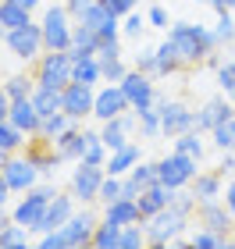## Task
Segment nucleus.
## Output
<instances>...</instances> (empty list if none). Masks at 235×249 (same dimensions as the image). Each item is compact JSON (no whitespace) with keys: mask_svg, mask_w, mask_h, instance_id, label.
I'll list each match as a JSON object with an SVG mask.
<instances>
[{"mask_svg":"<svg viewBox=\"0 0 235 249\" xmlns=\"http://www.w3.org/2000/svg\"><path fill=\"white\" fill-rule=\"evenodd\" d=\"M167 39L175 43V50H178V57H182L185 68L207 61L210 53L221 47L217 36H214V29L196 25V21H171V25H167Z\"/></svg>","mask_w":235,"mask_h":249,"instance_id":"1","label":"nucleus"},{"mask_svg":"<svg viewBox=\"0 0 235 249\" xmlns=\"http://www.w3.org/2000/svg\"><path fill=\"white\" fill-rule=\"evenodd\" d=\"M143 228H146V246H171L178 235H185V228H189V213L178 210L175 203H167L164 210H157L153 217L143 221Z\"/></svg>","mask_w":235,"mask_h":249,"instance_id":"2","label":"nucleus"},{"mask_svg":"<svg viewBox=\"0 0 235 249\" xmlns=\"http://www.w3.org/2000/svg\"><path fill=\"white\" fill-rule=\"evenodd\" d=\"M39 29H43L47 50H68L72 47V32H75V18L68 15L64 4H47L43 15H39Z\"/></svg>","mask_w":235,"mask_h":249,"instance_id":"3","label":"nucleus"},{"mask_svg":"<svg viewBox=\"0 0 235 249\" xmlns=\"http://www.w3.org/2000/svg\"><path fill=\"white\" fill-rule=\"evenodd\" d=\"M54 196H57V189H54L50 182H39L36 189H29L25 196H21L15 207H11V221H18V224H25L29 231H36Z\"/></svg>","mask_w":235,"mask_h":249,"instance_id":"4","label":"nucleus"},{"mask_svg":"<svg viewBox=\"0 0 235 249\" xmlns=\"http://www.w3.org/2000/svg\"><path fill=\"white\" fill-rule=\"evenodd\" d=\"M72 53L68 50H43L36 57V86L64 89L72 82Z\"/></svg>","mask_w":235,"mask_h":249,"instance_id":"5","label":"nucleus"},{"mask_svg":"<svg viewBox=\"0 0 235 249\" xmlns=\"http://www.w3.org/2000/svg\"><path fill=\"white\" fill-rule=\"evenodd\" d=\"M4 47L15 53L18 61H36L43 50H47V43H43V29H39V21H29V25H21V29H7V36H4Z\"/></svg>","mask_w":235,"mask_h":249,"instance_id":"6","label":"nucleus"},{"mask_svg":"<svg viewBox=\"0 0 235 249\" xmlns=\"http://www.w3.org/2000/svg\"><path fill=\"white\" fill-rule=\"evenodd\" d=\"M196 164H199L196 157H185V153L171 150L164 160H157V178H161L167 189H185V185H193V178L199 175Z\"/></svg>","mask_w":235,"mask_h":249,"instance_id":"7","label":"nucleus"},{"mask_svg":"<svg viewBox=\"0 0 235 249\" xmlns=\"http://www.w3.org/2000/svg\"><path fill=\"white\" fill-rule=\"evenodd\" d=\"M107 178V167L104 164H89V160H78V167L72 171V196L78 203H93L100 199V185Z\"/></svg>","mask_w":235,"mask_h":249,"instance_id":"8","label":"nucleus"},{"mask_svg":"<svg viewBox=\"0 0 235 249\" xmlns=\"http://www.w3.org/2000/svg\"><path fill=\"white\" fill-rule=\"evenodd\" d=\"M0 171H4L11 192H29V189H36V185H39V178H43V171L36 167V160H32L29 153H25V157L11 153V160L0 167Z\"/></svg>","mask_w":235,"mask_h":249,"instance_id":"9","label":"nucleus"},{"mask_svg":"<svg viewBox=\"0 0 235 249\" xmlns=\"http://www.w3.org/2000/svg\"><path fill=\"white\" fill-rule=\"evenodd\" d=\"M125 110H132V104H128L121 82H104V86H96V104H93V118H96V121L121 118Z\"/></svg>","mask_w":235,"mask_h":249,"instance_id":"10","label":"nucleus"},{"mask_svg":"<svg viewBox=\"0 0 235 249\" xmlns=\"http://www.w3.org/2000/svg\"><path fill=\"white\" fill-rule=\"evenodd\" d=\"M157 107H161V135H167V139L196 128V110H189L185 104H178V100H157Z\"/></svg>","mask_w":235,"mask_h":249,"instance_id":"11","label":"nucleus"},{"mask_svg":"<svg viewBox=\"0 0 235 249\" xmlns=\"http://www.w3.org/2000/svg\"><path fill=\"white\" fill-rule=\"evenodd\" d=\"M121 89H125L132 110H143V107H153L157 104V89H153V75L139 71V68H128V75L121 78Z\"/></svg>","mask_w":235,"mask_h":249,"instance_id":"12","label":"nucleus"},{"mask_svg":"<svg viewBox=\"0 0 235 249\" xmlns=\"http://www.w3.org/2000/svg\"><path fill=\"white\" fill-rule=\"evenodd\" d=\"M75 21L89 25V29H93L96 36H100V43H107V39H121V18L104 4V0H100V4H93L82 18H75Z\"/></svg>","mask_w":235,"mask_h":249,"instance_id":"13","label":"nucleus"},{"mask_svg":"<svg viewBox=\"0 0 235 249\" xmlns=\"http://www.w3.org/2000/svg\"><path fill=\"white\" fill-rule=\"evenodd\" d=\"M96 213L93 210H78V213H72L68 221L61 224V235H64V246L68 249H75V246H93V231H96Z\"/></svg>","mask_w":235,"mask_h":249,"instance_id":"14","label":"nucleus"},{"mask_svg":"<svg viewBox=\"0 0 235 249\" xmlns=\"http://www.w3.org/2000/svg\"><path fill=\"white\" fill-rule=\"evenodd\" d=\"M196 224L228 239L232 228H235V217H232V210L225 207V199H210V203H199V207H196Z\"/></svg>","mask_w":235,"mask_h":249,"instance_id":"15","label":"nucleus"},{"mask_svg":"<svg viewBox=\"0 0 235 249\" xmlns=\"http://www.w3.org/2000/svg\"><path fill=\"white\" fill-rule=\"evenodd\" d=\"M93 104H96V86H82V82H68L64 86V114L82 121L93 118Z\"/></svg>","mask_w":235,"mask_h":249,"instance_id":"16","label":"nucleus"},{"mask_svg":"<svg viewBox=\"0 0 235 249\" xmlns=\"http://www.w3.org/2000/svg\"><path fill=\"white\" fill-rule=\"evenodd\" d=\"M235 114V104L228 96H214V100H207L203 107L196 110V132H214L221 121H228Z\"/></svg>","mask_w":235,"mask_h":249,"instance_id":"17","label":"nucleus"},{"mask_svg":"<svg viewBox=\"0 0 235 249\" xmlns=\"http://www.w3.org/2000/svg\"><path fill=\"white\" fill-rule=\"evenodd\" d=\"M72 213H75V196H72V192H68V196L57 192V196L50 199V207H47V213H43V221H39L36 231H39V235H43V231H57L61 224L72 217Z\"/></svg>","mask_w":235,"mask_h":249,"instance_id":"18","label":"nucleus"},{"mask_svg":"<svg viewBox=\"0 0 235 249\" xmlns=\"http://www.w3.org/2000/svg\"><path fill=\"white\" fill-rule=\"evenodd\" d=\"M7 121L11 124H18L21 132L29 135H36L39 132V121H43V114L36 110V104H32V96H25V100H11V114H7Z\"/></svg>","mask_w":235,"mask_h":249,"instance_id":"19","label":"nucleus"},{"mask_svg":"<svg viewBox=\"0 0 235 249\" xmlns=\"http://www.w3.org/2000/svg\"><path fill=\"white\" fill-rule=\"evenodd\" d=\"M32 160H36V167L43 171V178H50L54 171H57V164H64V157L54 150V142L50 139H43V135H32V146L25 150Z\"/></svg>","mask_w":235,"mask_h":249,"instance_id":"20","label":"nucleus"},{"mask_svg":"<svg viewBox=\"0 0 235 249\" xmlns=\"http://www.w3.org/2000/svg\"><path fill=\"white\" fill-rule=\"evenodd\" d=\"M54 150H57L64 160H82V153H86V128H82V121H75L68 132H61L57 139H54Z\"/></svg>","mask_w":235,"mask_h":249,"instance_id":"21","label":"nucleus"},{"mask_svg":"<svg viewBox=\"0 0 235 249\" xmlns=\"http://www.w3.org/2000/svg\"><path fill=\"white\" fill-rule=\"evenodd\" d=\"M171 196H175V189H167L164 182H153L146 189H139V213H143V221L153 217L157 210H164L167 203H171Z\"/></svg>","mask_w":235,"mask_h":249,"instance_id":"22","label":"nucleus"},{"mask_svg":"<svg viewBox=\"0 0 235 249\" xmlns=\"http://www.w3.org/2000/svg\"><path fill=\"white\" fill-rule=\"evenodd\" d=\"M139 142H125V146H121V150H110V157H107V175H121V178H125L128 171H132V167H136L139 164Z\"/></svg>","mask_w":235,"mask_h":249,"instance_id":"23","label":"nucleus"},{"mask_svg":"<svg viewBox=\"0 0 235 249\" xmlns=\"http://www.w3.org/2000/svg\"><path fill=\"white\" fill-rule=\"evenodd\" d=\"M100 50V36L89 25H82V21H75V32H72V47H68V53H72V61H78V57H89V53H96Z\"/></svg>","mask_w":235,"mask_h":249,"instance_id":"24","label":"nucleus"},{"mask_svg":"<svg viewBox=\"0 0 235 249\" xmlns=\"http://www.w3.org/2000/svg\"><path fill=\"white\" fill-rule=\"evenodd\" d=\"M104 221H114V224H136L143 221V213H139V199H114V203H107L104 207Z\"/></svg>","mask_w":235,"mask_h":249,"instance_id":"25","label":"nucleus"},{"mask_svg":"<svg viewBox=\"0 0 235 249\" xmlns=\"http://www.w3.org/2000/svg\"><path fill=\"white\" fill-rule=\"evenodd\" d=\"M189 189L196 192L199 203H210V199H221V196H225V189H221V171H199Z\"/></svg>","mask_w":235,"mask_h":249,"instance_id":"26","label":"nucleus"},{"mask_svg":"<svg viewBox=\"0 0 235 249\" xmlns=\"http://www.w3.org/2000/svg\"><path fill=\"white\" fill-rule=\"evenodd\" d=\"M72 82H82V86H100L104 82V68H100V57L89 53V57H78L72 64Z\"/></svg>","mask_w":235,"mask_h":249,"instance_id":"27","label":"nucleus"},{"mask_svg":"<svg viewBox=\"0 0 235 249\" xmlns=\"http://www.w3.org/2000/svg\"><path fill=\"white\" fill-rule=\"evenodd\" d=\"M100 139L107 142V150H121L125 142H132V132H128V124H125V114L110 118V121H100Z\"/></svg>","mask_w":235,"mask_h":249,"instance_id":"28","label":"nucleus"},{"mask_svg":"<svg viewBox=\"0 0 235 249\" xmlns=\"http://www.w3.org/2000/svg\"><path fill=\"white\" fill-rule=\"evenodd\" d=\"M32 104H36V110H39L43 118H47V114H57V110H64V89L36 86V89H32Z\"/></svg>","mask_w":235,"mask_h":249,"instance_id":"29","label":"nucleus"},{"mask_svg":"<svg viewBox=\"0 0 235 249\" xmlns=\"http://www.w3.org/2000/svg\"><path fill=\"white\" fill-rule=\"evenodd\" d=\"M182 57H178V50H175V43L171 39H164L161 47H157V75H175V71H182Z\"/></svg>","mask_w":235,"mask_h":249,"instance_id":"30","label":"nucleus"},{"mask_svg":"<svg viewBox=\"0 0 235 249\" xmlns=\"http://www.w3.org/2000/svg\"><path fill=\"white\" fill-rule=\"evenodd\" d=\"M29 21H32V11L18 7L15 0H0V25L4 29H21V25H29Z\"/></svg>","mask_w":235,"mask_h":249,"instance_id":"31","label":"nucleus"},{"mask_svg":"<svg viewBox=\"0 0 235 249\" xmlns=\"http://www.w3.org/2000/svg\"><path fill=\"white\" fill-rule=\"evenodd\" d=\"M72 124H75V118H68L64 110H57V114H47V118L39 121V132H36V135H43V139H50V142H54L61 132H68Z\"/></svg>","mask_w":235,"mask_h":249,"instance_id":"32","label":"nucleus"},{"mask_svg":"<svg viewBox=\"0 0 235 249\" xmlns=\"http://www.w3.org/2000/svg\"><path fill=\"white\" fill-rule=\"evenodd\" d=\"M21 246H29V228L18 221L4 224L0 228V249H21Z\"/></svg>","mask_w":235,"mask_h":249,"instance_id":"33","label":"nucleus"},{"mask_svg":"<svg viewBox=\"0 0 235 249\" xmlns=\"http://www.w3.org/2000/svg\"><path fill=\"white\" fill-rule=\"evenodd\" d=\"M118 239H121V224L114 221H100L96 231H93V246L96 249H118Z\"/></svg>","mask_w":235,"mask_h":249,"instance_id":"34","label":"nucleus"},{"mask_svg":"<svg viewBox=\"0 0 235 249\" xmlns=\"http://www.w3.org/2000/svg\"><path fill=\"white\" fill-rule=\"evenodd\" d=\"M107 157H110V150H107V142L100 139V132H89L86 128V153H82V160H89V164H107Z\"/></svg>","mask_w":235,"mask_h":249,"instance_id":"35","label":"nucleus"},{"mask_svg":"<svg viewBox=\"0 0 235 249\" xmlns=\"http://www.w3.org/2000/svg\"><path fill=\"white\" fill-rule=\"evenodd\" d=\"M175 150L185 153V157H196V160H203V139H199L196 128H189L182 135H175Z\"/></svg>","mask_w":235,"mask_h":249,"instance_id":"36","label":"nucleus"},{"mask_svg":"<svg viewBox=\"0 0 235 249\" xmlns=\"http://www.w3.org/2000/svg\"><path fill=\"white\" fill-rule=\"evenodd\" d=\"M4 89H7V96L11 100H25V96H32V89H36V75H11L7 82H4Z\"/></svg>","mask_w":235,"mask_h":249,"instance_id":"37","label":"nucleus"},{"mask_svg":"<svg viewBox=\"0 0 235 249\" xmlns=\"http://www.w3.org/2000/svg\"><path fill=\"white\" fill-rule=\"evenodd\" d=\"M21 146H25V132H21L18 124H11V121H0V150L18 153Z\"/></svg>","mask_w":235,"mask_h":249,"instance_id":"38","label":"nucleus"},{"mask_svg":"<svg viewBox=\"0 0 235 249\" xmlns=\"http://www.w3.org/2000/svg\"><path fill=\"white\" fill-rule=\"evenodd\" d=\"M139 246H146V228H143V221H136V224H121L118 249H139Z\"/></svg>","mask_w":235,"mask_h":249,"instance_id":"39","label":"nucleus"},{"mask_svg":"<svg viewBox=\"0 0 235 249\" xmlns=\"http://www.w3.org/2000/svg\"><path fill=\"white\" fill-rule=\"evenodd\" d=\"M139 114V132L146 135V139H157L161 135V107H143V110H136Z\"/></svg>","mask_w":235,"mask_h":249,"instance_id":"40","label":"nucleus"},{"mask_svg":"<svg viewBox=\"0 0 235 249\" xmlns=\"http://www.w3.org/2000/svg\"><path fill=\"white\" fill-rule=\"evenodd\" d=\"M232 239H225V235H217V231H210V228H199L196 224V231H193V239H189V246H196V249H221V246H228Z\"/></svg>","mask_w":235,"mask_h":249,"instance_id":"41","label":"nucleus"},{"mask_svg":"<svg viewBox=\"0 0 235 249\" xmlns=\"http://www.w3.org/2000/svg\"><path fill=\"white\" fill-rule=\"evenodd\" d=\"M210 139H214V146H217L221 153H225V150H235V114H232L228 121H221L217 128L210 132Z\"/></svg>","mask_w":235,"mask_h":249,"instance_id":"42","label":"nucleus"},{"mask_svg":"<svg viewBox=\"0 0 235 249\" xmlns=\"http://www.w3.org/2000/svg\"><path fill=\"white\" fill-rule=\"evenodd\" d=\"M128 178H132V182H136L139 189H146V185H153V182H161V178H157V160H139V164L128 171Z\"/></svg>","mask_w":235,"mask_h":249,"instance_id":"43","label":"nucleus"},{"mask_svg":"<svg viewBox=\"0 0 235 249\" xmlns=\"http://www.w3.org/2000/svg\"><path fill=\"white\" fill-rule=\"evenodd\" d=\"M146 15H139V11H128L125 18H121V36H128V39H139L143 32H146Z\"/></svg>","mask_w":235,"mask_h":249,"instance_id":"44","label":"nucleus"},{"mask_svg":"<svg viewBox=\"0 0 235 249\" xmlns=\"http://www.w3.org/2000/svg\"><path fill=\"white\" fill-rule=\"evenodd\" d=\"M214 36H217V43H221V47H228V43L235 39V18H232V11H217Z\"/></svg>","mask_w":235,"mask_h":249,"instance_id":"45","label":"nucleus"},{"mask_svg":"<svg viewBox=\"0 0 235 249\" xmlns=\"http://www.w3.org/2000/svg\"><path fill=\"white\" fill-rule=\"evenodd\" d=\"M217 86H221V93H225L232 104H235V61L217 64Z\"/></svg>","mask_w":235,"mask_h":249,"instance_id":"46","label":"nucleus"},{"mask_svg":"<svg viewBox=\"0 0 235 249\" xmlns=\"http://www.w3.org/2000/svg\"><path fill=\"white\" fill-rule=\"evenodd\" d=\"M121 189H125V178H121V175H107L104 178V185H100V199H104V207H107V203H114V199H121Z\"/></svg>","mask_w":235,"mask_h":249,"instance_id":"47","label":"nucleus"},{"mask_svg":"<svg viewBox=\"0 0 235 249\" xmlns=\"http://www.w3.org/2000/svg\"><path fill=\"white\" fill-rule=\"evenodd\" d=\"M100 68H104V82H121V78L128 75V68L121 57H110V61H100Z\"/></svg>","mask_w":235,"mask_h":249,"instance_id":"48","label":"nucleus"},{"mask_svg":"<svg viewBox=\"0 0 235 249\" xmlns=\"http://www.w3.org/2000/svg\"><path fill=\"white\" fill-rule=\"evenodd\" d=\"M132 68H139V71H146V75H157V47L136 50V64Z\"/></svg>","mask_w":235,"mask_h":249,"instance_id":"49","label":"nucleus"},{"mask_svg":"<svg viewBox=\"0 0 235 249\" xmlns=\"http://www.w3.org/2000/svg\"><path fill=\"white\" fill-rule=\"evenodd\" d=\"M146 21H150L153 29H167V25H171V21H167V11H164L161 4H157V0L150 4V11H146Z\"/></svg>","mask_w":235,"mask_h":249,"instance_id":"50","label":"nucleus"},{"mask_svg":"<svg viewBox=\"0 0 235 249\" xmlns=\"http://www.w3.org/2000/svg\"><path fill=\"white\" fill-rule=\"evenodd\" d=\"M96 57H100V61H110V57H121V39H107V43H100V50H96Z\"/></svg>","mask_w":235,"mask_h":249,"instance_id":"51","label":"nucleus"},{"mask_svg":"<svg viewBox=\"0 0 235 249\" xmlns=\"http://www.w3.org/2000/svg\"><path fill=\"white\" fill-rule=\"evenodd\" d=\"M93 4H100V0H64V7H68V15H72V18H82Z\"/></svg>","mask_w":235,"mask_h":249,"instance_id":"52","label":"nucleus"},{"mask_svg":"<svg viewBox=\"0 0 235 249\" xmlns=\"http://www.w3.org/2000/svg\"><path fill=\"white\" fill-rule=\"evenodd\" d=\"M104 4H107L110 11H114L118 18H125L128 11H136V4H139V0H104Z\"/></svg>","mask_w":235,"mask_h":249,"instance_id":"53","label":"nucleus"},{"mask_svg":"<svg viewBox=\"0 0 235 249\" xmlns=\"http://www.w3.org/2000/svg\"><path fill=\"white\" fill-rule=\"evenodd\" d=\"M7 114H11V96H7V89L0 86V121H7Z\"/></svg>","mask_w":235,"mask_h":249,"instance_id":"54","label":"nucleus"},{"mask_svg":"<svg viewBox=\"0 0 235 249\" xmlns=\"http://www.w3.org/2000/svg\"><path fill=\"white\" fill-rule=\"evenodd\" d=\"M221 199H225V207L232 210V217H235V182L225 185V196H221Z\"/></svg>","mask_w":235,"mask_h":249,"instance_id":"55","label":"nucleus"},{"mask_svg":"<svg viewBox=\"0 0 235 249\" xmlns=\"http://www.w3.org/2000/svg\"><path fill=\"white\" fill-rule=\"evenodd\" d=\"M7 199H11V185H7L4 171H0V207H7Z\"/></svg>","mask_w":235,"mask_h":249,"instance_id":"56","label":"nucleus"},{"mask_svg":"<svg viewBox=\"0 0 235 249\" xmlns=\"http://www.w3.org/2000/svg\"><path fill=\"white\" fill-rule=\"evenodd\" d=\"M221 171H235V150H225V157H221Z\"/></svg>","mask_w":235,"mask_h":249,"instance_id":"57","label":"nucleus"},{"mask_svg":"<svg viewBox=\"0 0 235 249\" xmlns=\"http://www.w3.org/2000/svg\"><path fill=\"white\" fill-rule=\"evenodd\" d=\"M207 4L214 7V11H232V7H235V0H207Z\"/></svg>","mask_w":235,"mask_h":249,"instance_id":"58","label":"nucleus"},{"mask_svg":"<svg viewBox=\"0 0 235 249\" xmlns=\"http://www.w3.org/2000/svg\"><path fill=\"white\" fill-rule=\"evenodd\" d=\"M18 7H25V11H36V7H43V0H15Z\"/></svg>","mask_w":235,"mask_h":249,"instance_id":"59","label":"nucleus"},{"mask_svg":"<svg viewBox=\"0 0 235 249\" xmlns=\"http://www.w3.org/2000/svg\"><path fill=\"white\" fill-rule=\"evenodd\" d=\"M4 224H11V210H7V207H0V228H4Z\"/></svg>","mask_w":235,"mask_h":249,"instance_id":"60","label":"nucleus"},{"mask_svg":"<svg viewBox=\"0 0 235 249\" xmlns=\"http://www.w3.org/2000/svg\"><path fill=\"white\" fill-rule=\"evenodd\" d=\"M7 160H11V153H7V150H0V167H4Z\"/></svg>","mask_w":235,"mask_h":249,"instance_id":"61","label":"nucleus"},{"mask_svg":"<svg viewBox=\"0 0 235 249\" xmlns=\"http://www.w3.org/2000/svg\"><path fill=\"white\" fill-rule=\"evenodd\" d=\"M4 36H7V29H4V25H0V47H4Z\"/></svg>","mask_w":235,"mask_h":249,"instance_id":"62","label":"nucleus"}]
</instances>
